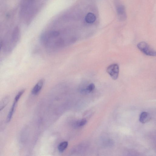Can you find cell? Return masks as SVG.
<instances>
[{"mask_svg":"<svg viewBox=\"0 0 156 156\" xmlns=\"http://www.w3.org/2000/svg\"><path fill=\"white\" fill-rule=\"evenodd\" d=\"M115 8L117 16L121 21L126 20L127 17L125 8L119 0H115Z\"/></svg>","mask_w":156,"mask_h":156,"instance_id":"2","label":"cell"},{"mask_svg":"<svg viewBox=\"0 0 156 156\" xmlns=\"http://www.w3.org/2000/svg\"><path fill=\"white\" fill-rule=\"evenodd\" d=\"M68 145V143L66 141H64L58 145V149L60 152H63L67 148Z\"/></svg>","mask_w":156,"mask_h":156,"instance_id":"8","label":"cell"},{"mask_svg":"<svg viewBox=\"0 0 156 156\" xmlns=\"http://www.w3.org/2000/svg\"><path fill=\"white\" fill-rule=\"evenodd\" d=\"M44 83V80L41 79L35 85L32 89L31 93L34 95L37 94L42 88Z\"/></svg>","mask_w":156,"mask_h":156,"instance_id":"4","label":"cell"},{"mask_svg":"<svg viewBox=\"0 0 156 156\" xmlns=\"http://www.w3.org/2000/svg\"><path fill=\"white\" fill-rule=\"evenodd\" d=\"M25 89H23L20 91L15 97L14 101L16 102H17L19 100V99L21 97V96L22 95V94L25 92Z\"/></svg>","mask_w":156,"mask_h":156,"instance_id":"11","label":"cell"},{"mask_svg":"<svg viewBox=\"0 0 156 156\" xmlns=\"http://www.w3.org/2000/svg\"><path fill=\"white\" fill-rule=\"evenodd\" d=\"M137 46L139 49L146 55L153 56L156 55L155 51L145 42L139 43Z\"/></svg>","mask_w":156,"mask_h":156,"instance_id":"1","label":"cell"},{"mask_svg":"<svg viewBox=\"0 0 156 156\" xmlns=\"http://www.w3.org/2000/svg\"><path fill=\"white\" fill-rule=\"evenodd\" d=\"M96 19V17L94 14L92 13L89 12L86 16L85 20L87 23H91L95 21Z\"/></svg>","mask_w":156,"mask_h":156,"instance_id":"6","label":"cell"},{"mask_svg":"<svg viewBox=\"0 0 156 156\" xmlns=\"http://www.w3.org/2000/svg\"><path fill=\"white\" fill-rule=\"evenodd\" d=\"M17 102L14 101L12 106L8 113L6 118V122L8 123L10 122L13 114L15 111Z\"/></svg>","mask_w":156,"mask_h":156,"instance_id":"5","label":"cell"},{"mask_svg":"<svg viewBox=\"0 0 156 156\" xmlns=\"http://www.w3.org/2000/svg\"><path fill=\"white\" fill-rule=\"evenodd\" d=\"M10 100L9 97L8 96L4 97L0 101V112L7 105Z\"/></svg>","mask_w":156,"mask_h":156,"instance_id":"7","label":"cell"},{"mask_svg":"<svg viewBox=\"0 0 156 156\" xmlns=\"http://www.w3.org/2000/svg\"><path fill=\"white\" fill-rule=\"evenodd\" d=\"M95 88V85L93 83H91L86 88V91L88 93L92 92Z\"/></svg>","mask_w":156,"mask_h":156,"instance_id":"12","label":"cell"},{"mask_svg":"<svg viewBox=\"0 0 156 156\" xmlns=\"http://www.w3.org/2000/svg\"><path fill=\"white\" fill-rule=\"evenodd\" d=\"M2 41H1L0 40V51L1 48L2 47Z\"/></svg>","mask_w":156,"mask_h":156,"instance_id":"13","label":"cell"},{"mask_svg":"<svg viewBox=\"0 0 156 156\" xmlns=\"http://www.w3.org/2000/svg\"><path fill=\"white\" fill-rule=\"evenodd\" d=\"M148 113L147 112H142L140 116V121L142 123H144L146 122L148 116Z\"/></svg>","mask_w":156,"mask_h":156,"instance_id":"9","label":"cell"},{"mask_svg":"<svg viewBox=\"0 0 156 156\" xmlns=\"http://www.w3.org/2000/svg\"><path fill=\"white\" fill-rule=\"evenodd\" d=\"M106 71L113 79L116 80L118 78L119 76V66L116 63L112 64L108 66Z\"/></svg>","mask_w":156,"mask_h":156,"instance_id":"3","label":"cell"},{"mask_svg":"<svg viewBox=\"0 0 156 156\" xmlns=\"http://www.w3.org/2000/svg\"><path fill=\"white\" fill-rule=\"evenodd\" d=\"M87 123V120L85 119H83L77 121L76 125L78 127H81L85 125Z\"/></svg>","mask_w":156,"mask_h":156,"instance_id":"10","label":"cell"}]
</instances>
